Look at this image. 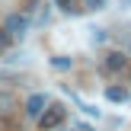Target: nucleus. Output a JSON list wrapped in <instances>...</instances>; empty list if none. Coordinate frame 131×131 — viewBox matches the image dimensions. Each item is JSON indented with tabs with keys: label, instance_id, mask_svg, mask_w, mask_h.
<instances>
[{
	"label": "nucleus",
	"instance_id": "obj_9",
	"mask_svg": "<svg viewBox=\"0 0 131 131\" xmlns=\"http://www.w3.org/2000/svg\"><path fill=\"white\" fill-rule=\"evenodd\" d=\"M10 45H13V35L6 29H0V48H10Z\"/></svg>",
	"mask_w": 131,
	"mask_h": 131
},
{
	"label": "nucleus",
	"instance_id": "obj_4",
	"mask_svg": "<svg viewBox=\"0 0 131 131\" xmlns=\"http://www.w3.org/2000/svg\"><path fill=\"white\" fill-rule=\"evenodd\" d=\"M45 106H48V96L45 93H32L29 99H26V115H29V118H38Z\"/></svg>",
	"mask_w": 131,
	"mask_h": 131
},
{
	"label": "nucleus",
	"instance_id": "obj_11",
	"mask_svg": "<svg viewBox=\"0 0 131 131\" xmlns=\"http://www.w3.org/2000/svg\"><path fill=\"white\" fill-rule=\"evenodd\" d=\"M125 3H131V0H125Z\"/></svg>",
	"mask_w": 131,
	"mask_h": 131
},
{
	"label": "nucleus",
	"instance_id": "obj_6",
	"mask_svg": "<svg viewBox=\"0 0 131 131\" xmlns=\"http://www.w3.org/2000/svg\"><path fill=\"white\" fill-rule=\"evenodd\" d=\"M10 109H13V93L0 90V112H10Z\"/></svg>",
	"mask_w": 131,
	"mask_h": 131
},
{
	"label": "nucleus",
	"instance_id": "obj_3",
	"mask_svg": "<svg viewBox=\"0 0 131 131\" xmlns=\"http://www.w3.org/2000/svg\"><path fill=\"white\" fill-rule=\"evenodd\" d=\"M125 67H128V58L122 54V51H109V54L102 58V70H106V74H122Z\"/></svg>",
	"mask_w": 131,
	"mask_h": 131
},
{
	"label": "nucleus",
	"instance_id": "obj_2",
	"mask_svg": "<svg viewBox=\"0 0 131 131\" xmlns=\"http://www.w3.org/2000/svg\"><path fill=\"white\" fill-rule=\"evenodd\" d=\"M3 29L10 32L13 38H19V35H26V29H29V19H26L23 13H10V16L3 19Z\"/></svg>",
	"mask_w": 131,
	"mask_h": 131
},
{
	"label": "nucleus",
	"instance_id": "obj_10",
	"mask_svg": "<svg viewBox=\"0 0 131 131\" xmlns=\"http://www.w3.org/2000/svg\"><path fill=\"white\" fill-rule=\"evenodd\" d=\"M83 3H86V10H99V6L106 3V0H83Z\"/></svg>",
	"mask_w": 131,
	"mask_h": 131
},
{
	"label": "nucleus",
	"instance_id": "obj_7",
	"mask_svg": "<svg viewBox=\"0 0 131 131\" xmlns=\"http://www.w3.org/2000/svg\"><path fill=\"white\" fill-rule=\"evenodd\" d=\"M54 6L64 13H77V0H54Z\"/></svg>",
	"mask_w": 131,
	"mask_h": 131
},
{
	"label": "nucleus",
	"instance_id": "obj_8",
	"mask_svg": "<svg viewBox=\"0 0 131 131\" xmlns=\"http://www.w3.org/2000/svg\"><path fill=\"white\" fill-rule=\"evenodd\" d=\"M51 67H54V70H67L70 67V58H51Z\"/></svg>",
	"mask_w": 131,
	"mask_h": 131
},
{
	"label": "nucleus",
	"instance_id": "obj_5",
	"mask_svg": "<svg viewBox=\"0 0 131 131\" xmlns=\"http://www.w3.org/2000/svg\"><path fill=\"white\" fill-rule=\"evenodd\" d=\"M106 96H109L112 102H125V99H128V93H125L122 86H109V90H106Z\"/></svg>",
	"mask_w": 131,
	"mask_h": 131
},
{
	"label": "nucleus",
	"instance_id": "obj_1",
	"mask_svg": "<svg viewBox=\"0 0 131 131\" xmlns=\"http://www.w3.org/2000/svg\"><path fill=\"white\" fill-rule=\"evenodd\" d=\"M64 118H67V109H64L61 102H48V106L42 109V115H38V128L42 131H54Z\"/></svg>",
	"mask_w": 131,
	"mask_h": 131
}]
</instances>
